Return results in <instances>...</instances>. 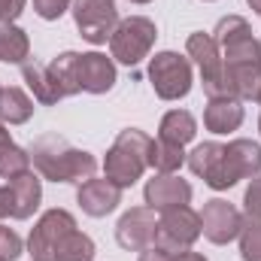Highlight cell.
Here are the masks:
<instances>
[{"label": "cell", "instance_id": "24", "mask_svg": "<svg viewBox=\"0 0 261 261\" xmlns=\"http://www.w3.org/2000/svg\"><path fill=\"white\" fill-rule=\"evenodd\" d=\"M228 73H231L237 100L261 103V64H237V67H228Z\"/></svg>", "mask_w": 261, "mask_h": 261}, {"label": "cell", "instance_id": "6", "mask_svg": "<svg viewBox=\"0 0 261 261\" xmlns=\"http://www.w3.org/2000/svg\"><path fill=\"white\" fill-rule=\"evenodd\" d=\"M149 82L161 100H182V97H189L192 82H195L192 61L170 49L158 52L155 58H149Z\"/></svg>", "mask_w": 261, "mask_h": 261}, {"label": "cell", "instance_id": "30", "mask_svg": "<svg viewBox=\"0 0 261 261\" xmlns=\"http://www.w3.org/2000/svg\"><path fill=\"white\" fill-rule=\"evenodd\" d=\"M243 210H246V219H261V173L252 176V182L243 192Z\"/></svg>", "mask_w": 261, "mask_h": 261}, {"label": "cell", "instance_id": "28", "mask_svg": "<svg viewBox=\"0 0 261 261\" xmlns=\"http://www.w3.org/2000/svg\"><path fill=\"white\" fill-rule=\"evenodd\" d=\"M237 240H240V258L261 261V219H243V231Z\"/></svg>", "mask_w": 261, "mask_h": 261}, {"label": "cell", "instance_id": "1", "mask_svg": "<svg viewBox=\"0 0 261 261\" xmlns=\"http://www.w3.org/2000/svg\"><path fill=\"white\" fill-rule=\"evenodd\" d=\"M28 152H31V164L37 167V173L43 179H49V182H76V186H82L97 170V158L91 152L70 146L58 134L37 137Z\"/></svg>", "mask_w": 261, "mask_h": 261}, {"label": "cell", "instance_id": "15", "mask_svg": "<svg viewBox=\"0 0 261 261\" xmlns=\"http://www.w3.org/2000/svg\"><path fill=\"white\" fill-rule=\"evenodd\" d=\"M116 61L103 52H82L79 55V85L88 94H107L116 85Z\"/></svg>", "mask_w": 261, "mask_h": 261}, {"label": "cell", "instance_id": "33", "mask_svg": "<svg viewBox=\"0 0 261 261\" xmlns=\"http://www.w3.org/2000/svg\"><path fill=\"white\" fill-rule=\"evenodd\" d=\"M0 219H15V200H12L9 182L0 186Z\"/></svg>", "mask_w": 261, "mask_h": 261}, {"label": "cell", "instance_id": "3", "mask_svg": "<svg viewBox=\"0 0 261 261\" xmlns=\"http://www.w3.org/2000/svg\"><path fill=\"white\" fill-rule=\"evenodd\" d=\"M258 173H261V143L237 137L225 146L222 158L216 161V167L210 170L203 186H210L213 192H228L240 179H252Z\"/></svg>", "mask_w": 261, "mask_h": 261}, {"label": "cell", "instance_id": "35", "mask_svg": "<svg viewBox=\"0 0 261 261\" xmlns=\"http://www.w3.org/2000/svg\"><path fill=\"white\" fill-rule=\"evenodd\" d=\"M173 261H206L200 252H192V249H186V252H179V255H173Z\"/></svg>", "mask_w": 261, "mask_h": 261}, {"label": "cell", "instance_id": "41", "mask_svg": "<svg viewBox=\"0 0 261 261\" xmlns=\"http://www.w3.org/2000/svg\"><path fill=\"white\" fill-rule=\"evenodd\" d=\"M31 261H37V258H31Z\"/></svg>", "mask_w": 261, "mask_h": 261}, {"label": "cell", "instance_id": "20", "mask_svg": "<svg viewBox=\"0 0 261 261\" xmlns=\"http://www.w3.org/2000/svg\"><path fill=\"white\" fill-rule=\"evenodd\" d=\"M49 76L58 85L61 97L79 94L82 91V85H79V52H61V55H55L52 64H49Z\"/></svg>", "mask_w": 261, "mask_h": 261}, {"label": "cell", "instance_id": "27", "mask_svg": "<svg viewBox=\"0 0 261 261\" xmlns=\"http://www.w3.org/2000/svg\"><path fill=\"white\" fill-rule=\"evenodd\" d=\"M31 170V152L15 146L12 140L0 146V179H15Z\"/></svg>", "mask_w": 261, "mask_h": 261}, {"label": "cell", "instance_id": "9", "mask_svg": "<svg viewBox=\"0 0 261 261\" xmlns=\"http://www.w3.org/2000/svg\"><path fill=\"white\" fill-rule=\"evenodd\" d=\"M73 228H76L73 213L58 210V206H55V210H46V213L37 219V225L31 228V237H28V252H31V258L55 261L58 243L64 240Z\"/></svg>", "mask_w": 261, "mask_h": 261}, {"label": "cell", "instance_id": "43", "mask_svg": "<svg viewBox=\"0 0 261 261\" xmlns=\"http://www.w3.org/2000/svg\"><path fill=\"white\" fill-rule=\"evenodd\" d=\"M0 88H3V85H0Z\"/></svg>", "mask_w": 261, "mask_h": 261}, {"label": "cell", "instance_id": "13", "mask_svg": "<svg viewBox=\"0 0 261 261\" xmlns=\"http://www.w3.org/2000/svg\"><path fill=\"white\" fill-rule=\"evenodd\" d=\"M122 192L125 189H119L116 182H110L107 176L103 179H85L82 186H79V192H76V203L82 206V213L85 216H91V219H103V216H110V213H116L119 210V203H122Z\"/></svg>", "mask_w": 261, "mask_h": 261}, {"label": "cell", "instance_id": "18", "mask_svg": "<svg viewBox=\"0 0 261 261\" xmlns=\"http://www.w3.org/2000/svg\"><path fill=\"white\" fill-rule=\"evenodd\" d=\"M21 79H24L28 88L34 91V100L43 103V107H55L58 100H64L61 91H58V85H55L52 76H49V67L37 64V61H24V64H21Z\"/></svg>", "mask_w": 261, "mask_h": 261}, {"label": "cell", "instance_id": "39", "mask_svg": "<svg viewBox=\"0 0 261 261\" xmlns=\"http://www.w3.org/2000/svg\"><path fill=\"white\" fill-rule=\"evenodd\" d=\"M258 130H261V116H258Z\"/></svg>", "mask_w": 261, "mask_h": 261}, {"label": "cell", "instance_id": "25", "mask_svg": "<svg viewBox=\"0 0 261 261\" xmlns=\"http://www.w3.org/2000/svg\"><path fill=\"white\" fill-rule=\"evenodd\" d=\"M94 255H97L94 240L88 234H82L79 228H73L55 249V261H94Z\"/></svg>", "mask_w": 261, "mask_h": 261}, {"label": "cell", "instance_id": "8", "mask_svg": "<svg viewBox=\"0 0 261 261\" xmlns=\"http://www.w3.org/2000/svg\"><path fill=\"white\" fill-rule=\"evenodd\" d=\"M70 12H73V21H76L79 37L88 40L91 46L107 43L113 37L116 24L122 21L116 0H73Z\"/></svg>", "mask_w": 261, "mask_h": 261}, {"label": "cell", "instance_id": "38", "mask_svg": "<svg viewBox=\"0 0 261 261\" xmlns=\"http://www.w3.org/2000/svg\"><path fill=\"white\" fill-rule=\"evenodd\" d=\"M128 3H137V6H143V3H152V0H128Z\"/></svg>", "mask_w": 261, "mask_h": 261}, {"label": "cell", "instance_id": "12", "mask_svg": "<svg viewBox=\"0 0 261 261\" xmlns=\"http://www.w3.org/2000/svg\"><path fill=\"white\" fill-rule=\"evenodd\" d=\"M143 197H146L149 210L164 213V210H173V206H189L192 203V186L176 173H155L146 182Z\"/></svg>", "mask_w": 261, "mask_h": 261}, {"label": "cell", "instance_id": "21", "mask_svg": "<svg viewBox=\"0 0 261 261\" xmlns=\"http://www.w3.org/2000/svg\"><path fill=\"white\" fill-rule=\"evenodd\" d=\"M197 134V122L195 116L189 113V110H170V113H164L161 116V125H158V137H164V140H170V143H179V146H186V143H192Z\"/></svg>", "mask_w": 261, "mask_h": 261}, {"label": "cell", "instance_id": "19", "mask_svg": "<svg viewBox=\"0 0 261 261\" xmlns=\"http://www.w3.org/2000/svg\"><path fill=\"white\" fill-rule=\"evenodd\" d=\"M34 116V100L28 97V91L6 85L0 88V122L3 125H24Z\"/></svg>", "mask_w": 261, "mask_h": 261}, {"label": "cell", "instance_id": "5", "mask_svg": "<svg viewBox=\"0 0 261 261\" xmlns=\"http://www.w3.org/2000/svg\"><path fill=\"white\" fill-rule=\"evenodd\" d=\"M213 40L222 49L225 67L261 64V40L252 37V28H249V21L243 15H225V18H219V24L213 31Z\"/></svg>", "mask_w": 261, "mask_h": 261}, {"label": "cell", "instance_id": "22", "mask_svg": "<svg viewBox=\"0 0 261 261\" xmlns=\"http://www.w3.org/2000/svg\"><path fill=\"white\" fill-rule=\"evenodd\" d=\"M182 164H186V146L170 143V140H164V137L152 140V149H149V167H152L155 173H176Z\"/></svg>", "mask_w": 261, "mask_h": 261}, {"label": "cell", "instance_id": "2", "mask_svg": "<svg viewBox=\"0 0 261 261\" xmlns=\"http://www.w3.org/2000/svg\"><path fill=\"white\" fill-rule=\"evenodd\" d=\"M149 149H152V137L146 130L140 128L119 130L116 143L107 149L103 176L110 182H116L119 189H130L137 179H143V173L149 167Z\"/></svg>", "mask_w": 261, "mask_h": 261}, {"label": "cell", "instance_id": "14", "mask_svg": "<svg viewBox=\"0 0 261 261\" xmlns=\"http://www.w3.org/2000/svg\"><path fill=\"white\" fill-rule=\"evenodd\" d=\"M186 58L195 61L200 70V85H210L216 79L225 76V61H222V49L216 46L213 34H203L197 31L186 40Z\"/></svg>", "mask_w": 261, "mask_h": 261}, {"label": "cell", "instance_id": "17", "mask_svg": "<svg viewBox=\"0 0 261 261\" xmlns=\"http://www.w3.org/2000/svg\"><path fill=\"white\" fill-rule=\"evenodd\" d=\"M9 189H12V200H15V219H31L37 210H40V200H43V179L34 176V170L9 179Z\"/></svg>", "mask_w": 261, "mask_h": 261}, {"label": "cell", "instance_id": "42", "mask_svg": "<svg viewBox=\"0 0 261 261\" xmlns=\"http://www.w3.org/2000/svg\"><path fill=\"white\" fill-rule=\"evenodd\" d=\"M0 261H6V258H0Z\"/></svg>", "mask_w": 261, "mask_h": 261}, {"label": "cell", "instance_id": "23", "mask_svg": "<svg viewBox=\"0 0 261 261\" xmlns=\"http://www.w3.org/2000/svg\"><path fill=\"white\" fill-rule=\"evenodd\" d=\"M31 55V40L28 34L12 21V24H0V61L6 64H24Z\"/></svg>", "mask_w": 261, "mask_h": 261}, {"label": "cell", "instance_id": "4", "mask_svg": "<svg viewBox=\"0 0 261 261\" xmlns=\"http://www.w3.org/2000/svg\"><path fill=\"white\" fill-rule=\"evenodd\" d=\"M155 37H158V28L152 18L146 15H130V18H122L110 37V55L113 61L125 67H137L140 61L149 58L152 46H155Z\"/></svg>", "mask_w": 261, "mask_h": 261}, {"label": "cell", "instance_id": "11", "mask_svg": "<svg viewBox=\"0 0 261 261\" xmlns=\"http://www.w3.org/2000/svg\"><path fill=\"white\" fill-rule=\"evenodd\" d=\"M155 228H158L155 210H149V206H130L128 213H122V219L116 225V243L125 252H143L146 246H152Z\"/></svg>", "mask_w": 261, "mask_h": 261}, {"label": "cell", "instance_id": "36", "mask_svg": "<svg viewBox=\"0 0 261 261\" xmlns=\"http://www.w3.org/2000/svg\"><path fill=\"white\" fill-rule=\"evenodd\" d=\"M9 140H12V137H9V130H6L3 122H0V146H3V143H9Z\"/></svg>", "mask_w": 261, "mask_h": 261}, {"label": "cell", "instance_id": "7", "mask_svg": "<svg viewBox=\"0 0 261 261\" xmlns=\"http://www.w3.org/2000/svg\"><path fill=\"white\" fill-rule=\"evenodd\" d=\"M197 237H200V213H195L192 206H173L158 216L152 246H158L170 255H179L195 246Z\"/></svg>", "mask_w": 261, "mask_h": 261}, {"label": "cell", "instance_id": "37", "mask_svg": "<svg viewBox=\"0 0 261 261\" xmlns=\"http://www.w3.org/2000/svg\"><path fill=\"white\" fill-rule=\"evenodd\" d=\"M246 3H249V9H252V12H258V15H261V0H246Z\"/></svg>", "mask_w": 261, "mask_h": 261}, {"label": "cell", "instance_id": "16", "mask_svg": "<svg viewBox=\"0 0 261 261\" xmlns=\"http://www.w3.org/2000/svg\"><path fill=\"white\" fill-rule=\"evenodd\" d=\"M243 125V100L237 97H210L203 107V128L210 134H231Z\"/></svg>", "mask_w": 261, "mask_h": 261}, {"label": "cell", "instance_id": "26", "mask_svg": "<svg viewBox=\"0 0 261 261\" xmlns=\"http://www.w3.org/2000/svg\"><path fill=\"white\" fill-rule=\"evenodd\" d=\"M222 152H225V143H216V140L197 143L195 149L186 155V164H189V170H192L195 176L206 179V176H210V170L216 167V161L222 158Z\"/></svg>", "mask_w": 261, "mask_h": 261}, {"label": "cell", "instance_id": "32", "mask_svg": "<svg viewBox=\"0 0 261 261\" xmlns=\"http://www.w3.org/2000/svg\"><path fill=\"white\" fill-rule=\"evenodd\" d=\"M28 0H0V24H12L24 12Z\"/></svg>", "mask_w": 261, "mask_h": 261}, {"label": "cell", "instance_id": "34", "mask_svg": "<svg viewBox=\"0 0 261 261\" xmlns=\"http://www.w3.org/2000/svg\"><path fill=\"white\" fill-rule=\"evenodd\" d=\"M137 261H173L170 252H164V249H158V246H146L143 252H140V258Z\"/></svg>", "mask_w": 261, "mask_h": 261}, {"label": "cell", "instance_id": "10", "mask_svg": "<svg viewBox=\"0 0 261 261\" xmlns=\"http://www.w3.org/2000/svg\"><path fill=\"white\" fill-rule=\"evenodd\" d=\"M243 219H246V216H243L231 200L213 197V200H206L203 210H200V234H203L210 243H216V246H228V243H234V240L240 237Z\"/></svg>", "mask_w": 261, "mask_h": 261}, {"label": "cell", "instance_id": "31", "mask_svg": "<svg viewBox=\"0 0 261 261\" xmlns=\"http://www.w3.org/2000/svg\"><path fill=\"white\" fill-rule=\"evenodd\" d=\"M18 255H21V237L12 228H3L0 225V258L15 261Z\"/></svg>", "mask_w": 261, "mask_h": 261}, {"label": "cell", "instance_id": "40", "mask_svg": "<svg viewBox=\"0 0 261 261\" xmlns=\"http://www.w3.org/2000/svg\"><path fill=\"white\" fill-rule=\"evenodd\" d=\"M203 3H213V0H203Z\"/></svg>", "mask_w": 261, "mask_h": 261}, {"label": "cell", "instance_id": "29", "mask_svg": "<svg viewBox=\"0 0 261 261\" xmlns=\"http://www.w3.org/2000/svg\"><path fill=\"white\" fill-rule=\"evenodd\" d=\"M70 6H73V0H34V12L43 21H58Z\"/></svg>", "mask_w": 261, "mask_h": 261}]
</instances>
